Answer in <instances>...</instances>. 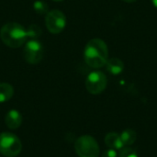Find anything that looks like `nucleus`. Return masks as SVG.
<instances>
[{
  "label": "nucleus",
  "instance_id": "nucleus-5",
  "mask_svg": "<svg viewBox=\"0 0 157 157\" xmlns=\"http://www.w3.org/2000/svg\"><path fill=\"white\" fill-rule=\"evenodd\" d=\"M108 80L100 71H94L90 73L86 79V88L92 95H98L102 93L107 87Z\"/></svg>",
  "mask_w": 157,
  "mask_h": 157
},
{
  "label": "nucleus",
  "instance_id": "nucleus-3",
  "mask_svg": "<svg viewBox=\"0 0 157 157\" xmlns=\"http://www.w3.org/2000/svg\"><path fill=\"white\" fill-rule=\"evenodd\" d=\"M75 150L79 157L99 156V145L90 135L80 136L75 142Z\"/></svg>",
  "mask_w": 157,
  "mask_h": 157
},
{
  "label": "nucleus",
  "instance_id": "nucleus-13",
  "mask_svg": "<svg viewBox=\"0 0 157 157\" xmlns=\"http://www.w3.org/2000/svg\"><path fill=\"white\" fill-rule=\"evenodd\" d=\"M26 34L27 38H29V40H37L41 35V29L36 24H31L26 29Z\"/></svg>",
  "mask_w": 157,
  "mask_h": 157
},
{
  "label": "nucleus",
  "instance_id": "nucleus-6",
  "mask_svg": "<svg viewBox=\"0 0 157 157\" xmlns=\"http://www.w3.org/2000/svg\"><path fill=\"white\" fill-rule=\"evenodd\" d=\"M23 56L30 64L39 63L43 57V47L38 40H29L24 46Z\"/></svg>",
  "mask_w": 157,
  "mask_h": 157
},
{
  "label": "nucleus",
  "instance_id": "nucleus-17",
  "mask_svg": "<svg viewBox=\"0 0 157 157\" xmlns=\"http://www.w3.org/2000/svg\"><path fill=\"white\" fill-rule=\"evenodd\" d=\"M152 3H153V5L157 8V0H152Z\"/></svg>",
  "mask_w": 157,
  "mask_h": 157
},
{
  "label": "nucleus",
  "instance_id": "nucleus-1",
  "mask_svg": "<svg viewBox=\"0 0 157 157\" xmlns=\"http://www.w3.org/2000/svg\"><path fill=\"white\" fill-rule=\"evenodd\" d=\"M108 46L104 40L98 38L92 39L87 42L84 50L85 62L91 68H101L108 61Z\"/></svg>",
  "mask_w": 157,
  "mask_h": 157
},
{
  "label": "nucleus",
  "instance_id": "nucleus-16",
  "mask_svg": "<svg viewBox=\"0 0 157 157\" xmlns=\"http://www.w3.org/2000/svg\"><path fill=\"white\" fill-rule=\"evenodd\" d=\"M102 157H118V154H117V151L116 150L108 149V150H106L103 153Z\"/></svg>",
  "mask_w": 157,
  "mask_h": 157
},
{
  "label": "nucleus",
  "instance_id": "nucleus-14",
  "mask_svg": "<svg viewBox=\"0 0 157 157\" xmlns=\"http://www.w3.org/2000/svg\"><path fill=\"white\" fill-rule=\"evenodd\" d=\"M33 9L34 11L42 16V15H47L49 13V6L46 2L41 1V0H37L33 4Z\"/></svg>",
  "mask_w": 157,
  "mask_h": 157
},
{
  "label": "nucleus",
  "instance_id": "nucleus-10",
  "mask_svg": "<svg viewBox=\"0 0 157 157\" xmlns=\"http://www.w3.org/2000/svg\"><path fill=\"white\" fill-rule=\"evenodd\" d=\"M106 68L107 71L114 75H118L121 73H122L123 69H124V63L121 60H120L119 58H111L109 59L106 63Z\"/></svg>",
  "mask_w": 157,
  "mask_h": 157
},
{
  "label": "nucleus",
  "instance_id": "nucleus-18",
  "mask_svg": "<svg viewBox=\"0 0 157 157\" xmlns=\"http://www.w3.org/2000/svg\"><path fill=\"white\" fill-rule=\"evenodd\" d=\"M122 1L127 2V3H133V2H135V1H137V0H122Z\"/></svg>",
  "mask_w": 157,
  "mask_h": 157
},
{
  "label": "nucleus",
  "instance_id": "nucleus-9",
  "mask_svg": "<svg viewBox=\"0 0 157 157\" xmlns=\"http://www.w3.org/2000/svg\"><path fill=\"white\" fill-rule=\"evenodd\" d=\"M105 144L109 149L113 150H121L124 145L122 144L121 135L118 134L117 132H109L106 135L105 137Z\"/></svg>",
  "mask_w": 157,
  "mask_h": 157
},
{
  "label": "nucleus",
  "instance_id": "nucleus-4",
  "mask_svg": "<svg viewBox=\"0 0 157 157\" xmlns=\"http://www.w3.org/2000/svg\"><path fill=\"white\" fill-rule=\"evenodd\" d=\"M22 150L20 140L13 133H0V154L6 157L17 156Z\"/></svg>",
  "mask_w": 157,
  "mask_h": 157
},
{
  "label": "nucleus",
  "instance_id": "nucleus-11",
  "mask_svg": "<svg viewBox=\"0 0 157 157\" xmlns=\"http://www.w3.org/2000/svg\"><path fill=\"white\" fill-rule=\"evenodd\" d=\"M14 95V88L10 84L0 83V103H4L11 99Z\"/></svg>",
  "mask_w": 157,
  "mask_h": 157
},
{
  "label": "nucleus",
  "instance_id": "nucleus-12",
  "mask_svg": "<svg viewBox=\"0 0 157 157\" xmlns=\"http://www.w3.org/2000/svg\"><path fill=\"white\" fill-rule=\"evenodd\" d=\"M121 135V141H122V144L125 146H130L132 144H133L137 139V133L135 131L132 130V129H126L124 130Z\"/></svg>",
  "mask_w": 157,
  "mask_h": 157
},
{
  "label": "nucleus",
  "instance_id": "nucleus-15",
  "mask_svg": "<svg viewBox=\"0 0 157 157\" xmlns=\"http://www.w3.org/2000/svg\"><path fill=\"white\" fill-rule=\"evenodd\" d=\"M118 157H138V155L134 149L131 147H123L118 155Z\"/></svg>",
  "mask_w": 157,
  "mask_h": 157
},
{
  "label": "nucleus",
  "instance_id": "nucleus-2",
  "mask_svg": "<svg viewBox=\"0 0 157 157\" xmlns=\"http://www.w3.org/2000/svg\"><path fill=\"white\" fill-rule=\"evenodd\" d=\"M0 38L2 41L10 48L20 47L28 39L24 27L17 22L5 24L0 29Z\"/></svg>",
  "mask_w": 157,
  "mask_h": 157
},
{
  "label": "nucleus",
  "instance_id": "nucleus-8",
  "mask_svg": "<svg viewBox=\"0 0 157 157\" xmlns=\"http://www.w3.org/2000/svg\"><path fill=\"white\" fill-rule=\"evenodd\" d=\"M22 120L23 119L19 111L16 109H11L6 113L5 117V123L9 129L16 130L21 126Z\"/></svg>",
  "mask_w": 157,
  "mask_h": 157
},
{
  "label": "nucleus",
  "instance_id": "nucleus-19",
  "mask_svg": "<svg viewBox=\"0 0 157 157\" xmlns=\"http://www.w3.org/2000/svg\"><path fill=\"white\" fill-rule=\"evenodd\" d=\"M53 1H55V2H61V1H63V0H53Z\"/></svg>",
  "mask_w": 157,
  "mask_h": 157
},
{
  "label": "nucleus",
  "instance_id": "nucleus-7",
  "mask_svg": "<svg viewBox=\"0 0 157 157\" xmlns=\"http://www.w3.org/2000/svg\"><path fill=\"white\" fill-rule=\"evenodd\" d=\"M45 21L47 29L52 34H58L62 32L66 26L65 16L58 9L49 11V13L46 15Z\"/></svg>",
  "mask_w": 157,
  "mask_h": 157
}]
</instances>
